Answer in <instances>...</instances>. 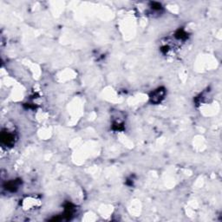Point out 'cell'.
Segmentation results:
<instances>
[{
    "label": "cell",
    "instance_id": "obj_2",
    "mask_svg": "<svg viewBox=\"0 0 222 222\" xmlns=\"http://www.w3.org/2000/svg\"><path fill=\"white\" fill-rule=\"evenodd\" d=\"M2 142L5 144H11L13 142V136L10 134H3L2 135Z\"/></svg>",
    "mask_w": 222,
    "mask_h": 222
},
{
    "label": "cell",
    "instance_id": "obj_3",
    "mask_svg": "<svg viewBox=\"0 0 222 222\" xmlns=\"http://www.w3.org/2000/svg\"><path fill=\"white\" fill-rule=\"evenodd\" d=\"M6 186H7L6 187L7 189L11 190V191H15V190L17 189V184L16 183V181H11L7 184Z\"/></svg>",
    "mask_w": 222,
    "mask_h": 222
},
{
    "label": "cell",
    "instance_id": "obj_1",
    "mask_svg": "<svg viewBox=\"0 0 222 222\" xmlns=\"http://www.w3.org/2000/svg\"><path fill=\"white\" fill-rule=\"evenodd\" d=\"M164 94H165V91L162 89H159L155 90L151 96V100L153 103H159L161 102V100L164 97Z\"/></svg>",
    "mask_w": 222,
    "mask_h": 222
}]
</instances>
